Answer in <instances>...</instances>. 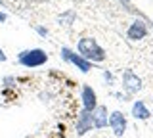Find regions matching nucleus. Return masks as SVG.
Listing matches in <instances>:
<instances>
[{"label":"nucleus","instance_id":"nucleus-1","mask_svg":"<svg viewBox=\"0 0 153 138\" xmlns=\"http://www.w3.org/2000/svg\"><path fill=\"white\" fill-rule=\"evenodd\" d=\"M76 50H79V54L82 56L84 60H88L90 63H100V61L105 60V50L94 39H90V37H82V39L79 40V44H76Z\"/></svg>","mask_w":153,"mask_h":138},{"label":"nucleus","instance_id":"nucleus-13","mask_svg":"<svg viewBox=\"0 0 153 138\" xmlns=\"http://www.w3.org/2000/svg\"><path fill=\"white\" fill-rule=\"evenodd\" d=\"M35 31L42 37V39H46V37H48V29H46V27H42V25H36V27H35Z\"/></svg>","mask_w":153,"mask_h":138},{"label":"nucleus","instance_id":"nucleus-4","mask_svg":"<svg viewBox=\"0 0 153 138\" xmlns=\"http://www.w3.org/2000/svg\"><path fill=\"white\" fill-rule=\"evenodd\" d=\"M123 88L126 90L128 94H136V92L142 90V81L132 69H126L123 73Z\"/></svg>","mask_w":153,"mask_h":138},{"label":"nucleus","instance_id":"nucleus-16","mask_svg":"<svg viewBox=\"0 0 153 138\" xmlns=\"http://www.w3.org/2000/svg\"><path fill=\"white\" fill-rule=\"evenodd\" d=\"M123 2H126V4H128V2H130V0H123Z\"/></svg>","mask_w":153,"mask_h":138},{"label":"nucleus","instance_id":"nucleus-15","mask_svg":"<svg viewBox=\"0 0 153 138\" xmlns=\"http://www.w3.org/2000/svg\"><path fill=\"white\" fill-rule=\"evenodd\" d=\"M6 21H8V16L4 12H0V23H6Z\"/></svg>","mask_w":153,"mask_h":138},{"label":"nucleus","instance_id":"nucleus-3","mask_svg":"<svg viewBox=\"0 0 153 138\" xmlns=\"http://www.w3.org/2000/svg\"><path fill=\"white\" fill-rule=\"evenodd\" d=\"M59 54H61V58H63L65 61L73 63L75 67H76V69H80L82 73H88V71L92 69V63H90L88 60H84L80 54H76V52H73L71 48H67V46H63V48H61Z\"/></svg>","mask_w":153,"mask_h":138},{"label":"nucleus","instance_id":"nucleus-17","mask_svg":"<svg viewBox=\"0 0 153 138\" xmlns=\"http://www.w3.org/2000/svg\"><path fill=\"white\" fill-rule=\"evenodd\" d=\"M0 6H2V0H0Z\"/></svg>","mask_w":153,"mask_h":138},{"label":"nucleus","instance_id":"nucleus-5","mask_svg":"<svg viewBox=\"0 0 153 138\" xmlns=\"http://www.w3.org/2000/svg\"><path fill=\"white\" fill-rule=\"evenodd\" d=\"M107 125L113 128V134L115 136H123L124 131H126V117H124L121 111H113V113H109Z\"/></svg>","mask_w":153,"mask_h":138},{"label":"nucleus","instance_id":"nucleus-2","mask_svg":"<svg viewBox=\"0 0 153 138\" xmlns=\"http://www.w3.org/2000/svg\"><path fill=\"white\" fill-rule=\"evenodd\" d=\"M46 61H48V54L42 48H29V50H21L17 54V63L27 69L42 67V65H46Z\"/></svg>","mask_w":153,"mask_h":138},{"label":"nucleus","instance_id":"nucleus-9","mask_svg":"<svg viewBox=\"0 0 153 138\" xmlns=\"http://www.w3.org/2000/svg\"><path fill=\"white\" fill-rule=\"evenodd\" d=\"M109 113H107V107L105 106H96V109L92 111V123L96 128H103L107 127V121H109Z\"/></svg>","mask_w":153,"mask_h":138},{"label":"nucleus","instance_id":"nucleus-10","mask_svg":"<svg viewBox=\"0 0 153 138\" xmlns=\"http://www.w3.org/2000/svg\"><path fill=\"white\" fill-rule=\"evenodd\" d=\"M132 117L134 119H140V121H146V119L151 117V111L146 107V104L142 102V100H136L132 106Z\"/></svg>","mask_w":153,"mask_h":138},{"label":"nucleus","instance_id":"nucleus-14","mask_svg":"<svg viewBox=\"0 0 153 138\" xmlns=\"http://www.w3.org/2000/svg\"><path fill=\"white\" fill-rule=\"evenodd\" d=\"M6 61H8V56L4 52V48H0V63H6Z\"/></svg>","mask_w":153,"mask_h":138},{"label":"nucleus","instance_id":"nucleus-12","mask_svg":"<svg viewBox=\"0 0 153 138\" xmlns=\"http://www.w3.org/2000/svg\"><path fill=\"white\" fill-rule=\"evenodd\" d=\"M2 84H4V88H16V77L13 75H6L2 79Z\"/></svg>","mask_w":153,"mask_h":138},{"label":"nucleus","instance_id":"nucleus-6","mask_svg":"<svg viewBox=\"0 0 153 138\" xmlns=\"http://www.w3.org/2000/svg\"><path fill=\"white\" fill-rule=\"evenodd\" d=\"M146 35H147V25L142 19H134L126 31V37L130 40H142V39H146Z\"/></svg>","mask_w":153,"mask_h":138},{"label":"nucleus","instance_id":"nucleus-8","mask_svg":"<svg viewBox=\"0 0 153 138\" xmlns=\"http://www.w3.org/2000/svg\"><path fill=\"white\" fill-rule=\"evenodd\" d=\"M80 98H82V107L86 111H94L96 106H98V96H96L94 88L84 84L82 87V92H80Z\"/></svg>","mask_w":153,"mask_h":138},{"label":"nucleus","instance_id":"nucleus-11","mask_svg":"<svg viewBox=\"0 0 153 138\" xmlns=\"http://www.w3.org/2000/svg\"><path fill=\"white\" fill-rule=\"evenodd\" d=\"M73 19H75L73 12H67V13H61V16H59V23H63V25H71Z\"/></svg>","mask_w":153,"mask_h":138},{"label":"nucleus","instance_id":"nucleus-7","mask_svg":"<svg viewBox=\"0 0 153 138\" xmlns=\"http://www.w3.org/2000/svg\"><path fill=\"white\" fill-rule=\"evenodd\" d=\"M92 127H94V123H92V111H86V109H82V111H80V115L76 117V134L82 136L88 131H92Z\"/></svg>","mask_w":153,"mask_h":138}]
</instances>
